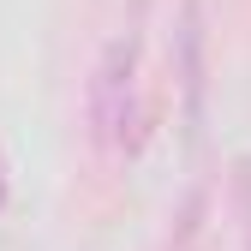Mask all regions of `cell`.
Masks as SVG:
<instances>
[{
	"label": "cell",
	"instance_id": "cell-1",
	"mask_svg": "<svg viewBox=\"0 0 251 251\" xmlns=\"http://www.w3.org/2000/svg\"><path fill=\"white\" fill-rule=\"evenodd\" d=\"M132 90H138V30L114 36L96 60V84H90V126L96 138H120V126L132 120Z\"/></svg>",
	"mask_w": 251,
	"mask_h": 251
},
{
	"label": "cell",
	"instance_id": "cell-2",
	"mask_svg": "<svg viewBox=\"0 0 251 251\" xmlns=\"http://www.w3.org/2000/svg\"><path fill=\"white\" fill-rule=\"evenodd\" d=\"M174 72L185 90V120H203V84H209V30H203V0L179 6V30H174Z\"/></svg>",
	"mask_w": 251,
	"mask_h": 251
},
{
	"label": "cell",
	"instance_id": "cell-3",
	"mask_svg": "<svg viewBox=\"0 0 251 251\" xmlns=\"http://www.w3.org/2000/svg\"><path fill=\"white\" fill-rule=\"evenodd\" d=\"M198 215H203V185H192V192H185V209H179L174 245H192V233H198Z\"/></svg>",
	"mask_w": 251,
	"mask_h": 251
},
{
	"label": "cell",
	"instance_id": "cell-4",
	"mask_svg": "<svg viewBox=\"0 0 251 251\" xmlns=\"http://www.w3.org/2000/svg\"><path fill=\"white\" fill-rule=\"evenodd\" d=\"M233 185H239V203H245V222H251V162L233 168Z\"/></svg>",
	"mask_w": 251,
	"mask_h": 251
},
{
	"label": "cell",
	"instance_id": "cell-5",
	"mask_svg": "<svg viewBox=\"0 0 251 251\" xmlns=\"http://www.w3.org/2000/svg\"><path fill=\"white\" fill-rule=\"evenodd\" d=\"M0 209H6V155H0Z\"/></svg>",
	"mask_w": 251,
	"mask_h": 251
},
{
	"label": "cell",
	"instance_id": "cell-6",
	"mask_svg": "<svg viewBox=\"0 0 251 251\" xmlns=\"http://www.w3.org/2000/svg\"><path fill=\"white\" fill-rule=\"evenodd\" d=\"M245 251H251V245H245Z\"/></svg>",
	"mask_w": 251,
	"mask_h": 251
}]
</instances>
